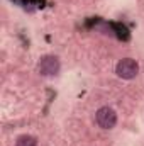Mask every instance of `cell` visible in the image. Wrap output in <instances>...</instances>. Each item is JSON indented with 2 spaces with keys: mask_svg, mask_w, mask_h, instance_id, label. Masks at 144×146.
Listing matches in <instances>:
<instances>
[{
  "mask_svg": "<svg viewBox=\"0 0 144 146\" xmlns=\"http://www.w3.org/2000/svg\"><path fill=\"white\" fill-rule=\"evenodd\" d=\"M115 73H117L120 78H124V80H131V78H134V76L139 73V65H137V61L132 60V58H124V60H120V61L117 63Z\"/></svg>",
  "mask_w": 144,
  "mask_h": 146,
  "instance_id": "cell-1",
  "label": "cell"
},
{
  "mask_svg": "<svg viewBox=\"0 0 144 146\" xmlns=\"http://www.w3.org/2000/svg\"><path fill=\"white\" fill-rule=\"evenodd\" d=\"M95 119H97V124L102 129H112L117 124V114H115V110L110 109V107L98 109L97 114H95Z\"/></svg>",
  "mask_w": 144,
  "mask_h": 146,
  "instance_id": "cell-2",
  "label": "cell"
},
{
  "mask_svg": "<svg viewBox=\"0 0 144 146\" xmlns=\"http://www.w3.org/2000/svg\"><path fill=\"white\" fill-rule=\"evenodd\" d=\"M39 72L44 76H53L59 72V60L53 54H46L39 61Z\"/></svg>",
  "mask_w": 144,
  "mask_h": 146,
  "instance_id": "cell-3",
  "label": "cell"
},
{
  "mask_svg": "<svg viewBox=\"0 0 144 146\" xmlns=\"http://www.w3.org/2000/svg\"><path fill=\"white\" fill-rule=\"evenodd\" d=\"M112 29H114V34L119 37V39H122V41H129V29L124 26V24H120V22H112Z\"/></svg>",
  "mask_w": 144,
  "mask_h": 146,
  "instance_id": "cell-4",
  "label": "cell"
},
{
  "mask_svg": "<svg viewBox=\"0 0 144 146\" xmlns=\"http://www.w3.org/2000/svg\"><path fill=\"white\" fill-rule=\"evenodd\" d=\"M15 146H37V139L34 136H29V134H22L17 138Z\"/></svg>",
  "mask_w": 144,
  "mask_h": 146,
  "instance_id": "cell-5",
  "label": "cell"
}]
</instances>
